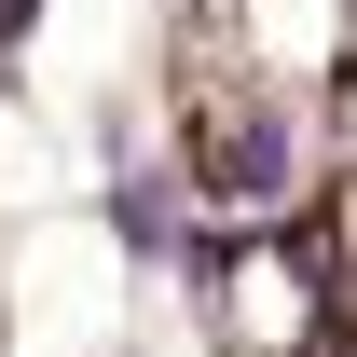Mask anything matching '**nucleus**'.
I'll use <instances>...</instances> for the list:
<instances>
[{"mask_svg": "<svg viewBox=\"0 0 357 357\" xmlns=\"http://www.w3.org/2000/svg\"><path fill=\"white\" fill-rule=\"evenodd\" d=\"M289 178H303V124H289L275 96H248V110L206 137V192H220V206H289Z\"/></svg>", "mask_w": 357, "mask_h": 357, "instance_id": "f257e3e1", "label": "nucleus"}, {"mask_svg": "<svg viewBox=\"0 0 357 357\" xmlns=\"http://www.w3.org/2000/svg\"><path fill=\"white\" fill-rule=\"evenodd\" d=\"M110 234H124L137 261H178V248H192V220H178V178L124 165V192H110Z\"/></svg>", "mask_w": 357, "mask_h": 357, "instance_id": "f03ea898", "label": "nucleus"}]
</instances>
